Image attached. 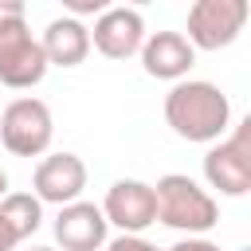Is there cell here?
<instances>
[{"label": "cell", "mask_w": 251, "mask_h": 251, "mask_svg": "<svg viewBox=\"0 0 251 251\" xmlns=\"http://www.w3.org/2000/svg\"><path fill=\"white\" fill-rule=\"evenodd\" d=\"M165 122L184 141H220L231 126V102L216 82H176L165 94Z\"/></svg>", "instance_id": "1"}, {"label": "cell", "mask_w": 251, "mask_h": 251, "mask_svg": "<svg viewBox=\"0 0 251 251\" xmlns=\"http://www.w3.org/2000/svg\"><path fill=\"white\" fill-rule=\"evenodd\" d=\"M153 200H157V220L165 227L188 231V235H204L220 224V208L212 200L208 188H200L192 176L184 173H169L153 184Z\"/></svg>", "instance_id": "2"}, {"label": "cell", "mask_w": 251, "mask_h": 251, "mask_svg": "<svg viewBox=\"0 0 251 251\" xmlns=\"http://www.w3.org/2000/svg\"><path fill=\"white\" fill-rule=\"evenodd\" d=\"M55 137V122L47 102L39 98H16L0 110V141L16 157H43Z\"/></svg>", "instance_id": "3"}, {"label": "cell", "mask_w": 251, "mask_h": 251, "mask_svg": "<svg viewBox=\"0 0 251 251\" xmlns=\"http://www.w3.org/2000/svg\"><path fill=\"white\" fill-rule=\"evenodd\" d=\"M204 176L224 196L251 192V118H243L227 137H220L204 157Z\"/></svg>", "instance_id": "4"}, {"label": "cell", "mask_w": 251, "mask_h": 251, "mask_svg": "<svg viewBox=\"0 0 251 251\" xmlns=\"http://www.w3.org/2000/svg\"><path fill=\"white\" fill-rule=\"evenodd\" d=\"M47 75V59L39 39L31 35L27 20H4L0 24V82L12 90H27Z\"/></svg>", "instance_id": "5"}, {"label": "cell", "mask_w": 251, "mask_h": 251, "mask_svg": "<svg viewBox=\"0 0 251 251\" xmlns=\"http://www.w3.org/2000/svg\"><path fill=\"white\" fill-rule=\"evenodd\" d=\"M247 24L243 0H196L188 8V47L192 51H220L239 39Z\"/></svg>", "instance_id": "6"}, {"label": "cell", "mask_w": 251, "mask_h": 251, "mask_svg": "<svg viewBox=\"0 0 251 251\" xmlns=\"http://www.w3.org/2000/svg\"><path fill=\"white\" fill-rule=\"evenodd\" d=\"M31 188H35V200L39 204H75L86 188V165L78 153H51L35 165L31 173Z\"/></svg>", "instance_id": "7"}, {"label": "cell", "mask_w": 251, "mask_h": 251, "mask_svg": "<svg viewBox=\"0 0 251 251\" xmlns=\"http://www.w3.org/2000/svg\"><path fill=\"white\" fill-rule=\"evenodd\" d=\"M106 224L122 227V235H141L149 224H157V200L153 184L145 180H114L106 200H102Z\"/></svg>", "instance_id": "8"}, {"label": "cell", "mask_w": 251, "mask_h": 251, "mask_svg": "<svg viewBox=\"0 0 251 251\" xmlns=\"http://www.w3.org/2000/svg\"><path fill=\"white\" fill-rule=\"evenodd\" d=\"M90 43L106 55V59H129L141 51L145 43V20L137 8H106L94 20Z\"/></svg>", "instance_id": "9"}, {"label": "cell", "mask_w": 251, "mask_h": 251, "mask_svg": "<svg viewBox=\"0 0 251 251\" xmlns=\"http://www.w3.org/2000/svg\"><path fill=\"white\" fill-rule=\"evenodd\" d=\"M106 216L98 204H86V200H75L67 208H59L55 216V239L63 251H98L106 247Z\"/></svg>", "instance_id": "10"}, {"label": "cell", "mask_w": 251, "mask_h": 251, "mask_svg": "<svg viewBox=\"0 0 251 251\" xmlns=\"http://www.w3.org/2000/svg\"><path fill=\"white\" fill-rule=\"evenodd\" d=\"M141 67L149 78H165V82H184L188 67L196 63V51L188 47V39L180 31H153L141 43Z\"/></svg>", "instance_id": "11"}, {"label": "cell", "mask_w": 251, "mask_h": 251, "mask_svg": "<svg viewBox=\"0 0 251 251\" xmlns=\"http://www.w3.org/2000/svg\"><path fill=\"white\" fill-rule=\"evenodd\" d=\"M39 47H43V59L47 67H78L86 55H90V27L75 16H59L43 27L39 35Z\"/></svg>", "instance_id": "12"}, {"label": "cell", "mask_w": 251, "mask_h": 251, "mask_svg": "<svg viewBox=\"0 0 251 251\" xmlns=\"http://www.w3.org/2000/svg\"><path fill=\"white\" fill-rule=\"evenodd\" d=\"M0 220L8 224V231L16 235V243H24L27 235L39 231L43 224V204L31 196V192H8L0 200Z\"/></svg>", "instance_id": "13"}, {"label": "cell", "mask_w": 251, "mask_h": 251, "mask_svg": "<svg viewBox=\"0 0 251 251\" xmlns=\"http://www.w3.org/2000/svg\"><path fill=\"white\" fill-rule=\"evenodd\" d=\"M106 251H161V247H153L141 235H118L114 243H106Z\"/></svg>", "instance_id": "14"}, {"label": "cell", "mask_w": 251, "mask_h": 251, "mask_svg": "<svg viewBox=\"0 0 251 251\" xmlns=\"http://www.w3.org/2000/svg\"><path fill=\"white\" fill-rule=\"evenodd\" d=\"M165 251H220V247L212 239H204V235H188V239H180V243H173Z\"/></svg>", "instance_id": "15"}, {"label": "cell", "mask_w": 251, "mask_h": 251, "mask_svg": "<svg viewBox=\"0 0 251 251\" xmlns=\"http://www.w3.org/2000/svg\"><path fill=\"white\" fill-rule=\"evenodd\" d=\"M67 8L75 12V20H78V16H86V12H98V16L106 12V4H102V0H71Z\"/></svg>", "instance_id": "16"}, {"label": "cell", "mask_w": 251, "mask_h": 251, "mask_svg": "<svg viewBox=\"0 0 251 251\" xmlns=\"http://www.w3.org/2000/svg\"><path fill=\"white\" fill-rule=\"evenodd\" d=\"M16 16H24V4L20 0H0V24L4 20H16Z\"/></svg>", "instance_id": "17"}, {"label": "cell", "mask_w": 251, "mask_h": 251, "mask_svg": "<svg viewBox=\"0 0 251 251\" xmlns=\"http://www.w3.org/2000/svg\"><path fill=\"white\" fill-rule=\"evenodd\" d=\"M0 251H16V235L8 231V224L0 220Z\"/></svg>", "instance_id": "18"}, {"label": "cell", "mask_w": 251, "mask_h": 251, "mask_svg": "<svg viewBox=\"0 0 251 251\" xmlns=\"http://www.w3.org/2000/svg\"><path fill=\"white\" fill-rule=\"evenodd\" d=\"M4 196H8V173L0 169V200H4Z\"/></svg>", "instance_id": "19"}, {"label": "cell", "mask_w": 251, "mask_h": 251, "mask_svg": "<svg viewBox=\"0 0 251 251\" xmlns=\"http://www.w3.org/2000/svg\"><path fill=\"white\" fill-rule=\"evenodd\" d=\"M31 251H55V247H31Z\"/></svg>", "instance_id": "20"}]
</instances>
